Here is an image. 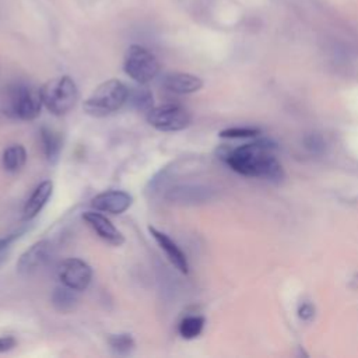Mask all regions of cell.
Instances as JSON below:
<instances>
[{"label": "cell", "instance_id": "obj_1", "mask_svg": "<svg viewBox=\"0 0 358 358\" xmlns=\"http://www.w3.org/2000/svg\"><path fill=\"white\" fill-rule=\"evenodd\" d=\"M275 144L270 140H256L235 148L220 151L221 159L235 172L249 178L281 180L284 169L274 157Z\"/></svg>", "mask_w": 358, "mask_h": 358}, {"label": "cell", "instance_id": "obj_2", "mask_svg": "<svg viewBox=\"0 0 358 358\" xmlns=\"http://www.w3.org/2000/svg\"><path fill=\"white\" fill-rule=\"evenodd\" d=\"M42 105L41 88L18 81L8 85L3 99V112L11 119L34 120L39 116Z\"/></svg>", "mask_w": 358, "mask_h": 358}, {"label": "cell", "instance_id": "obj_3", "mask_svg": "<svg viewBox=\"0 0 358 358\" xmlns=\"http://www.w3.org/2000/svg\"><path fill=\"white\" fill-rule=\"evenodd\" d=\"M129 96V87L117 78H110L99 84L84 101L83 109L92 117H105L117 112Z\"/></svg>", "mask_w": 358, "mask_h": 358}, {"label": "cell", "instance_id": "obj_4", "mask_svg": "<svg viewBox=\"0 0 358 358\" xmlns=\"http://www.w3.org/2000/svg\"><path fill=\"white\" fill-rule=\"evenodd\" d=\"M43 106L53 115L62 116L70 112L78 101V88L70 76H62L46 81L41 87Z\"/></svg>", "mask_w": 358, "mask_h": 358}, {"label": "cell", "instance_id": "obj_5", "mask_svg": "<svg viewBox=\"0 0 358 358\" xmlns=\"http://www.w3.org/2000/svg\"><path fill=\"white\" fill-rule=\"evenodd\" d=\"M159 62L155 55L141 45L127 48L123 57L124 73L138 84H148L159 73Z\"/></svg>", "mask_w": 358, "mask_h": 358}, {"label": "cell", "instance_id": "obj_6", "mask_svg": "<svg viewBox=\"0 0 358 358\" xmlns=\"http://www.w3.org/2000/svg\"><path fill=\"white\" fill-rule=\"evenodd\" d=\"M150 126L159 131H179L192 123V115L180 103H164L152 106L145 113Z\"/></svg>", "mask_w": 358, "mask_h": 358}, {"label": "cell", "instance_id": "obj_7", "mask_svg": "<svg viewBox=\"0 0 358 358\" xmlns=\"http://www.w3.org/2000/svg\"><path fill=\"white\" fill-rule=\"evenodd\" d=\"M57 278L60 282L77 292L88 288L92 280L91 266L78 257H69L59 263Z\"/></svg>", "mask_w": 358, "mask_h": 358}, {"label": "cell", "instance_id": "obj_8", "mask_svg": "<svg viewBox=\"0 0 358 358\" xmlns=\"http://www.w3.org/2000/svg\"><path fill=\"white\" fill-rule=\"evenodd\" d=\"M53 256V245L48 239L32 243L18 259L17 270L20 274H32L43 268Z\"/></svg>", "mask_w": 358, "mask_h": 358}, {"label": "cell", "instance_id": "obj_9", "mask_svg": "<svg viewBox=\"0 0 358 358\" xmlns=\"http://www.w3.org/2000/svg\"><path fill=\"white\" fill-rule=\"evenodd\" d=\"M133 203L131 194H129L124 190H106L102 193H98L92 200L91 206L103 213L109 214H122L124 213Z\"/></svg>", "mask_w": 358, "mask_h": 358}, {"label": "cell", "instance_id": "obj_10", "mask_svg": "<svg viewBox=\"0 0 358 358\" xmlns=\"http://www.w3.org/2000/svg\"><path fill=\"white\" fill-rule=\"evenodd\" d=\"M83 220L106 243L120 246L124 242L123 234L103 214L95 211H85L83 214Z\"/></svg>", "mask_w": 358, "mask_h": 358}, {"label": "cell", "instance_id": "obj_11", "mask_svg": "<svg viewBox=\"0 0 358 358\" xmlns=\"http://www.w3.org/2000/svg\"><path fill=\"white\" fill-rule=\"evenodd\" d=\"M150 235L154 238V241L158 243V246L164 250L168 260L178 268L182 274L189 273V262L185 255V252L178 246L175 241H172L165 232L157 229L155 227H148Z\"/></svg>", "mask_w": 358, "mask_h": 358}, {"label": "cell", "instance_id": "obj_12", "mask_svg": "<svg viewBox=\"0 0 358 358\" xmlns=\"http://www.w3.org/2000/svg\"><path fill=\"white\" fill-rule=\"evenodd\" d=\"M161 84L169 92L186 95V94L197 92L203 87V80L190 73L172 71V73H166L162 77Z\"/></svg>", "mask_w": 358, "mask_h": 358}, {"label": "cell", "instance_id": "obj_13", "mask_svg": "<svg viewBox=\"0 0 358 358\" xmlns=\"http://www.w3.org/2000/svg\"><path fill=\"white\" fill-rule=\"evenodd\" d=\"M213 197V189L203 185H179L168 190L166 199L169 201L182 204H199Z\"/></svg>", "mask_w": 358, "mask_h": 358}, {"label": "cell", "instance_id": "obj_14", "mask_svg": "<svg viewBox=\"0 0 358 358\" xmlns=\"http://www.w3.org/2000/svg\"><path fill=\"white\" fill-rule=\"evenodd\" d=\"M52 192H53V182L49 180V179L41 182L35 187V190L28 197V200L25 201L24 208H22V217H24L25 221H29V220L35 218L42 211V208L45 207V204L50 199Z\"/></svg>", "mask_w": 358, "mask_h": 358}, {"label": "cell", "instance_id": "obj_15", "mask_svg": "<svg viewBox=\"0 0 358 358\" xmlns=\"http://www.w3.org/2000/svg\"><path fill=\"white\" fill-rule=\"evenodd\" d=\"M39 137H41V144H42V150L46 159L50 164H55L59 159L63 148L62 134L49 126H42L39 130Z\"/></svg>", "mask_w": 358, "mask_h": 358}, {"label": "cell", "instance_id": "obj_16", "mask_svg": "<svg viewBox=\"0 0 358 358\" xmlns=\"http://www.w3.org/2000/svg\"><path fill=\"white\" fill-rule=\"evenodd\" d=\"M77 303H78L77 291H74L63 284L53 289L52 305L55 306L56 310H59L62 313H70L76 309Z\"/></svg>", "mask_w": 358, "mask_h": 358}, {"label": "cell", "instance_id": "obj_17", "mask_svg": "<svg viewBox=\"0 0 358 358\" xmlns=\"http://www.w3.org/2000/svg\"><path fill=\"white\" fill-rule=\"evenodd\" d=\"M127 102L138 112L147 113L154 106L152 92L145 84H136L134 87H129Z\"/></svg>", "mask_w": 358, "mask_h": 358}, {"label": "cell", "instance_id": "obj_18", "mask_svg": "<svg viewBox=\"0 0 358 358\" xmlns=\"http://www.w3.org/2000/svg\"><path fill=\"white\" fill-rule=\"evenodd\" d=\"M1 162H3V168L10 173H15L21 171L27 162L25 148L21 144H13L7 147L3 152Z\"/></svg>", "mask_w": 358, "mask_h": 358}, {"label": "cell", "instance_id": "obj_19", "mask_svg": "<svg viewBox=\"0 0 358 358\" xmlns=\"http://www.w3.org/2000/svg\"><path fill=\"white\" fill-rule=\"evenodd\" d=\"M204 324H206V319L200 315L185 316L178 326L179 336L185 340H193L201 334Z\"/></svg>", "mask_w": 358, "mask_h": 358}, {"label": "cell", "instance_id": "obj_20", "mask_svg": "<svg viewBox=\"0 0 358 358\" xmlns=\"http://www.w3.org/2000/svg\"><path fill=\"white\" fill-rule=\"evenodd\" d=\"M108 344L110 350L117 354V355H129L136 347L134 338L129 333H117V334H110L108 337Z\"/></svg>", "mask_w": 358, "mask_h": 358}, {"label": "cell", "instance_id": "obj_21", "mask_svg": "<svg viewBox=\"0 0 358 358\" xmlns=\"http://www.w3.org/2000/svg\"><path fill=\"white\" fill-rule=\"evenodd\" d=\"M260 134V130L256 127H229L220 131L222 138H253Z\"/></svg>", "mask_w": 358, "mask_h": 358}, {"label": "cell", "instance_id": "obj_22", "mask_svg": "<svg viewBox=\"0 0 358 358\" xmlns=\"http://www.w3.org/2000/svg\"><path fill=\"white\" fill-rule=\"evenodd\" d=\"M303 144H305V148H308L313 154L323 152L324 147H326V143H324L323 137L320 134H317V133H310V134L305 136Z\"/></svg>", "mask_w": 358, "mask_h": 358}, {"label": "cell", "instance_id": "obj_23", "mask_svg": "<svg viewBox=\"0 0 358 358\" xmlns=\"http://www.w3.org/2000/svg\"><path fill=\"white\" fill-rule=\"evenodd\" d=\"M20 236V234H11V235H7L6 238H1L0 239V266L3 264V262L7 259L8 256V252H10V248H11V243Z\"/></svg>", "mask_w": 358, "mask_h": 358}, {"label": "cell", "instance_id": "obj_24", "mask_svg": "<svg viewBox=\"0 0 358 358\" xmlns=\"http://www.w3.org/2000/svg\"><path fill=\"white\" fill-rule=\"evenodd\" d=\"M298 316L302 319V320H310V319H313V316H315V306L312 305V303H309V302H305V303H302L301 306H299V309H298Z\"/></svg>", "mask_w": 358, "mask_h": 358}, {"label": "cell", "instance_id": "obj_25", "mask_svg": "<svg viewBox=\"0 0 358 358\" xmlns=\"http://www.w3.org/2000/svg\"><path fill=\"white\" fill-rule=\"evenodd\" d=\"M17 341L13 336H1L0 337V352H7L15 347Z\"/></svg>", "mask_w": 358, "mask_h": 358}]
</instances>
